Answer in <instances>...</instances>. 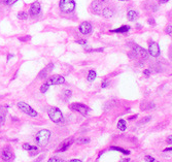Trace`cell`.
I'll return each mask as SVG.
<instances>
[{
    "instance_id": "obj_1",
    "label": "cell",
    "mask_w": 172,
    "mask_h": 162,
    "mask_svg": "<svg viewBox=\"0 0 172 162\" xmlns=\"http://www.w3.org/2000/svg\"><path fill=\"white\" fill-rule=\"evenodd\" d=\"M51 137V131L47 129H42L39 132L36 134L35 136V142L38 146H44L47 145Z\"/></svg>"
},
{
    "instance_id": "obj_2",
    "label": "cell",
    "mask_w": 172,
    "mask_h": 162,
    "mask_svg": "<svg viewBox=\"0 0 172 162\" xmlns=\"http://www.w3.org/2000/svg\"><path fill=\"white\" fill-rule=\"evenodd\" d=\"M59 6L63 13L69 14L75 10V2L74 0H60Z\"/></svg>"
},
{
    "instance_id": "obj_3",
    "label": "cell",
    "mask_w": 172,
    "mask_h": 162,
    "mask_svg": "<svg viewBox=\"0 0 172 162\" xmlns=\"http://www.w3.org/2000/svg\"><path fill=\"white\" fill-rule=\"evenodd\" d=\"M49 117L54 123H60L63 120V114L58 107H51L49 110Z\"/></svg>"
},
{
    "instance_id": "obj_4",
    "label": "cell",
    "mask_w": 172,
    "mask_h": 162,
    "mask_svg": "<svg viewBox=\"0 0 172 162\" xmlns=\"http://www.w3.org/2000/svg\"><path fill=\"white\" fill-rule=\"evenodd\" d=\"M17 106H18V107H19V109H20L21 110H22L23 113H25L26 115H28V116H30V117H33V118L37 116V113H36V110H33L32 107L30 106L29 104H27L26 102L20 101V102H18Z\"/></svg>"
},
{
    "instance_id": "obj_5",
    "label": "cell",
    "mask_w": 172,
    "mask_h": 162,
    "mask_svg": "<svg viewBox=\"0 0 172 162\" xmlns=\"http://www.w3.org/2000/svg\"><path fill=\"white\" fill-rule=\"evenodd\" d=\"M65 83V79L64 77L60 76V74H55V76L50 77L49 79L47 80L46 84L49 86H53V85H62V84Z\"/></svg>"
},
{
    "instance_id": "obj_6",
    "label": "cell",
    "mask_w": 172,
    "mask_h": 162,
    "mask_svg": "<svg viewBox=\"0 0 172 162\" xmlns=\"http://www.w3.org/2000/svg\"><path fill=\"white\" fill-rule=\"evenodd\" d=\"M70 109L72 110H75V112L80 113L81 115H87L89 112L88 106H86L83 103H72L70 104Z\"/></svg>"
},
{
    "instance_id": "obj_7",
    "label": "cell",
    "mask_w": 172,
    "mask_h": 162,
    "mask_svg": "<svg viewBox=\"0 0 172 162\" xmlns=\"http://www.w3.org/2000/svg\"><path fill=\"white\" fill-rule=\"evenodd\" d=\"M160 47L157 43H150L149 47V54L153 57H158L160 55Z\"/></svg>"
},
{
    "instance_id": "obj_8",
    "label": "cell",
    "mask_w": 172,
    "mask_h": 162,
    "mask_svg": "<svg viewBox=\"0 0 172 162\" xmlns=\"http://www.w3.org/2000/svg\"><path fill=\"white\" fill-rule=\"evenodd\" d=\"M40 11H41L40 3L37 1L33 2V3L31 4V6H30V15H31L32 17H36L40 14Z\"/></svg>"
},
{
    "instance_id": "obj_9",
    "label": "cell",
    "mask_w": 172,
    "mask_h": 162,
    "mask_svg": "<svg viewBox=\"0 0 172 162\" xmlns=\"http://www.w3.org/2000/svg\"><path fill=\"white\" fill-rule=\"evenodd\" d=\"M80 31L83 34H89L92 31V25L89 22H84L80 25Z\"/></svg>"
},
{
    "instance_id": "obj_10",
    "label": "cell",
    "mask_w": 172,
    "mask_h": 162,
    "mask_svg": "<svg viewBox=\"0 0 172 162\" xmlns=\"http://www.w3.org/2000/svg\"><path fill=\"white\" fill-rule=\"evenodd\" d=\"M134 52H135V54H136V55L142 57V58H144V59L149 57V52L144 50L143 48L139 47V46H135L134 47Z\"/></svg>"
},
{
    "instance_id": "obj_11",
    "label": "cell",
    "mask_w": 172,
    "mask_h": 162,
    "mask_svg": "<svg viewBox=\"0 0 172 162\" xmlns=\"http://www.w3.org/2000/svg\"><path fill=\"white\" fill-rule=\"evenodd\" d=\"M2 159L4 161H8L10 160L11 157H13V151L10 148H5L3 151H2V155H1Z\"/></svg>"
},
{
    "instance_id": "obj_12",
    "label": "cell",
    "mask_w": 172,
    "mask_h": 162,
    "mask_svg": "<svg viewBox=\"0 0 172 162\" xmlns=\"http://www.w3.org/2000/svg\"><path fill=\"white\" fill-rule=\"evenodd\" d=\"M7 106H0V126L3 125L5 122V118H6V110H7Z\"/></svg>"
},
{
    "instance_id": "obj_13",
    "label": "cell",
    "mask_w": 172,
    "mask_h": 162,
    "mask_svg": "<svg viewBox=\"0 0 172 162\" xmlns=\"http://www.w3.org/2000/svg\"><path fill=\"white\" fill-rule=\"evenodd\" d=\"M129 30H130V26H122V27H120V28L110 30V31L114 32V33H126V32H128Z\"/></svg>"
},
{
    "instance_id": "obj_14",
    "label": "cell",
    "mask_w": 172,
    "mask_h": 162,
    "mask_svg": "<svg viewBox=\"0 0 172 162\" xmlns=\"http://www.w3.org/2000/svg\"><path fill=\"white\" fill-rule=\"evenodd\" d=\"M53 67H54V64H53V63H50V64L47 65V66L46 68H44V69H42V70H41V73H39V77H46L47 74L50 73V70L52 69Z\"/></svg>"
},
{
    "instance_id": "obj_15",
    "label": "cell",
    "mask_w": 172,
    "mask_h": 162,
    "mask_svg": "<svg viewBox=\"0 0 172 162\" xmlns=\"http://www.w3.org/2000/svg\"><path fill=\"white\" fill-rule=\"evenodd\" d=\"M100 14L105 18H111L113 16V10H111L110 8H104V10H101Z\"/></svg>"
},
{
    "instance_id": "obj_16",
    "label": "cell",
    "mask_w": 172,
    "mask_h": 162,
    "mask_svg": "<svg viewBox=\"0 0 172 162\" xmlns=\"http://www.w3.org/2000/svg\"><path fill=\"white\" fill-rule=\"evenodd\" d=\"M127 17H128L129 21H135L138 19V14L135 10H130L127 14Z\"/></svg>"
},
{
    "instance_id": "obj_17",
    "label": "cell",
    "mask_w": 172,
    "mask_h": 162,
    "mask_svg": "<svg viewBox=\"0 0 172 162\" xmlns=\"http://www.w3.org/2000/svg\"><path fill=\"white\" fill-rule=\"evenodd\" d=\"M92 7H93V10H94L95 13H97V14H100V13H101V5H100V2H98V1L93 2V3H92Z\"/></svg>"
},
{
    "instance_id": "obj_18",
    "label": "cell",
    "mask_w": 172,
    "mask_h": 162,
    "mask_svg": "<svg viewBox=\"0 0 172 162\" xmlns=\"http://www.w3.org/2000/svg\"><path fill=\"white\" fill-rule=\"evenodd\" d=\"M96 77H97V73H96V71L95 70H90L89 71V74H88V81L89 82H93L95 79H96Z\"/></svg>"
},
{
    "instance_id": "obj_19",
    "label": "cell",
    "mask_w": 172,
    "mask_h": 162,
    "mask_svg": "<svg viewBox=\"0 0 172 162\" xmlns=\"http://www.w3.org/2000/svg\"><path fill=\"white\" fill-rule=\"evenodd\" d=\"M117 128L120 129V130H126V128H127V125H126V121L125 120H120L119 123H117Z\"/></svg>"
},
{
    "instance_id": "obj_20",
    "label": "cell",
    "mask_w": 172,
    "mask_h": 162,
    "mask_svg": "<svg viewBox=\"0 0 172 162\" xmlns=\"http://www.w3.org/2000/svg\"><path fill=\"white\" fill-rule=\"evenodd\" d=\"M90 143V139H87V137H80L76 140L77 145H86V143Z\"/></svg>"
},
{
    "instance_id": "obj_21",
    "label": "cell",
    "mask_w": 172,
    "mask_h": 162,
    "mask_svg": "<svg viewBox=\"0 0 172 162\" xmlns=\"http://www.w3.org/2000/svg\"><path fill=\"white\" fill-rule=\"evenodd\" d=\"M71 143H72V140H69V142L65 143L64 145H63V147H61V148L58 150V152H64V151H66V150L69 148V146H70Z\"/></svg>"
},
{
    "instance_id": "obj_22",
    "label": "cell",
    "mask_w": 172,
    "mask_h": 162,
    "mask_svg": "<svg viewBox=\"0 0 172 162\" xmlns=\"http://www.w3.org/2000/svg\"><path fill=\"white\" fill-rule=\"evenodd\" d=\"M110 150H114V151H119V152H122L123 154L125 155H128L130 154V152L127 151V150H124L123 148H119V147H113V148H110Z\"/></svg>"
},
{
    "instance_id": "obj_23",
    "label": "cell",
    "mask_w": 172,
    "mask_h": 162,
    "mask_svg": "<svg viewBox=\"0 0 172 162\" xmlns=\"http://www.w3.org/2000/svg\"><path fill=\"white\" fill-rule=\"evenodd\" d=\"M23 149L26 150V151H32V150H36L37 148H36L35 146L29 145V143H24V145H23Z\"/></svg>"
},
{
    "instance_id": "obj_24",
    "label": "cell",
    "mask_w": 172,
    "mask_h": 162,
    "mask_svg": "<svg viewBox=\"0 0 172 162\" xmlns=\"http://www.w3.org/2000/svg\"><path fill=\"white\" fill-rule=\"evenodd\" d=\"M18 19L27 20L28 19V14H27L26 11H21V13H19V15H18Z\"/></svg>"
},
{
    "instance_id": "obj_25",
    "label": "cell",
    "mask_w": 172,
    "mask_h": 162,
    "mask_svg": "<svg viewBox=\"0 0 172 162\" xmlns=\"http://www.w3.org/2000/svg\"><path fill=\"white\" fill-rule=\"evenodd\" d=\"M49 85H47L46 83L43 84V85H42L41 87H40V91H41V93H46L47 91V89H49Z\"/></svg>"
},
{
    "instance_id": "obj_26",
    "label": "cell",
    "mask_w": 172,
    "mask_h": 162,
    "mask_svg": "<svg viewBox=\"0 0 172 162\" xmlns=\"http://www.w3.org/2000/svg\"><path fill=\"white\" fill-rule=\"evenodd\" d=\"M3 1H4V3H5V4H7V5H11V4L16 3V2L18 1V0H3Z\"/></svg>"
},
{
    "instance_id": "obj_27",
    "label": "cell",
    "mask_w": 172,
    "mask_h": 162,
    "mask_svg": "<svg viewBox=\"0 0 172 162\" xmlns=\"http://www.w3.org/2000/svg\"><path fill=\"white\" fill-rule=\"evenodd\" d=\"M64 94H65V96H66V99H68V98L71 97L72 92L70 91V90H66V91L64 92Z\"/></svg>"
},
{
    "instance_id": "obj_28",
    "label": "cell",
    "mask_w": 172,
    "mask_h": 162,
    "mask_svg": "<svg viewBox=\"0 0 172 162\" xmlns=\"http://www.w3.org/2000/svg\"><path fill=\"white\" fill-rule=\"evenodd\" d=\"M56 161L57 162H62L63 160H62V159H60V158H57V157H52L49 160V162H56Z\"/></svg>"
},
{
    "instance_id": "obj_29",
    "label": "cell",
    "mask_w": 172,
    "mask_h": 162,
    "mask_svg": "<svg viewBox=\"0 0 172 162\" xmlns=\"http://www.w3.org/2000/svg\"><path fill=\"white\" fill-rule=\"evenodd\" d=\"M145 160L149 161V162H153V161H155V158L152 157V156H145Z\"/></svg>"
},
{
    "instance_id": "obj_30",
    "label": "cell",
    "mask_w": 172,
    "mask_h": 162,
    "mask_svg": "<svg viewBox=\"0 0 172 162\" xmlns=\"http://www.w3.org/2000/svg\"><path fill=\"white\" fill-rule=\"evenodd\" d=\"M166 32H167V33L171 36V25H169L167 28H166Z\"/></svg>"
},
{
    "instance_id": "obj_31",
    "label": "cell",
    "mask_w": 172,
    "mask_h": 162,
    "mask_svg": "<svg viewBox=\"0 0 172 162\" xmlns=\"http://www.w3.org/2000/svg\"><path fill=\"white\" fill-rule=\"evenodd\" d=\"M30 38H31L30 36H26V37H19V39L22 40V41H26V40H29Z\"/></svg>"
},
{
    "instance_id": "obj_32",
    "label": "cell",
    "mask_w": 172,
    "mask_h": 162,
    "mask_svg": "<svg viewBox=\"0 0 172 162\" xmlns=\"http://www.w3.org/2000/svg\"><path fill=\"white\" fill-rule=\"evenodd\" d=\"M150 119H152L150 117H146V118H144V119L141 120L140 123H146V122H149V120H150Z\"/></svg>"
},
{
    "instance_id": "obj_33",
    "label": "cell",
    "mask_w": 172,
    "mask_h": 162,
    "mask_svg": "<svg viewBox=\"0 0 172 162\" xmlns=\"http://www.w3.org/2000/svg\"><path fill=\"white\" fill-rule=\"evenodd\" d=\"M77 44H84V46H86L87 41H86V40H83V39H80V40H77Z\"/></svg>"
},
{
    "instance_id": "obj_34",
    "label": "cell",
    "mask_w": 172,
    "mask_h": 162,
    "mask_svg": "<svg viewBox=\"0 0 172 162\" xmlns=\"http://www.w3.org/2000/svg\"><path fill=\"white\" fill-rule=\"evenodd\" d=\"M101 86H102V88H106V87L108 86V83L106 82V81H104V82L101 84Z\"/></svg>"
},
{
    "instance_id": "obj_35",
    "label": "cell",
    "mask_w": 172,
    "mask_h": 162,
    "mask_svg": "<svg viewBox=\"0 0 172 162\" xmlns=\"http://www.w3.org/2000/svg\"><path fill=\"white\" fill-rule=\"evenodd\" d=\"M143 73H144V74H145V76H146V77H149V73H150V71H149V69H145V70H144V71H143Z\"/></svg>"
},
{
    "instance_id": "obj_36",
    "label": "cell",
    "mask_w": 172,
    "mask_h": 162,
    "mask_svg": "<svg viewBox=\"0 0 172 162\" xmlns=\"http://www.w3.org/2000/svg\"><path fill=\"white\" fill-rule=\"evenodd\" d=\"M137 118V115H134V116H131L130 118H129V120H133V119H136Z\"/></svg>"
},
{
    "instance_id": "obj_37",
    "label": "cell",
    "mask_w": 172,
    "mask_h": 162,
    "mask_svg": "<svg viewBox=\"0 0 172 162\" xmlns=\"http://www.w3.org/2000/svg\"><path fill=\"white\" fill-rule=\"evenodd\" d=\"M160 2H161V3H166V2H168L169 0H159Z\"/></svg>"
},
{
    "instance_id": "obj_38",
    "label": "cell",
    "mask_w": 172,
    "mask_h": 162,
    "mask_svg": "<svg viewBox=\"0 0 172 162\" xmlns=\"http://www.w3.org/2000/svg\"><path fill=\"white\" fill-rule=\"evenodd\" d=\"M167 142H168V143H169V145H171V136H169V137H168Z\"/></svg>"
},
{
    "instance_id": "obj_39",
    "label": "cell",
    "mask_w": 172,
    "mask_h": 162,
    "mask_svg": "<svg viewBox=\"0 0 172 162\" xmlns=\"http://www.w3.org/2000/svg\"><path fill=\"white\" fill-rule=\"evenodd\" d=\"M71 162H81L80 160H78V159H72Z\"/></svg>"
},
{
    "instance_id": "obj_40",
    "label": "cell",
    "mask_w": 172,
    "mask_h": 162,
    "mask_svg": "<svg viewBox=\"0 0 172 162\" xmlns=\"http://www.w3.org/2000/svg\"><path fill=\"white\" fill-rule=\"evenodd\" d=\"M149 23L153 24V25H154V24H155V21H154V20H149Z\"/></svg>"
},
{
    "instance_id": "obj_41",
    "label": "cell",
    "mask_w": 172,
    "mask_h": 162,
    "mask_svg": "<svg viewBox=\"0 0 172 162\" xmlns=\"http://www.w3.org/2000/svg\"><path fill=\"white\" fill-rule=\"evenodd\" d=\"M164 151H165V152H168V151L170 152V151H171V148H167V149H165Z\"/></svg>"
},
{
    "instance_id": "obj_42",
    "label": "cell",
    "mask_w": 172,
    "mask_h": 162,
    "mask_svg": "<svg viewBox=\"0 0 172 162\" xmlns=\"http://www.w3.org/2000/svg\"><path fill=\"white\" fill-rule=\"evenodd\" d=\"M11 57H13V55H11V54H10V55H8V57H7V59H10Z\"/></svg>"
},
{
    "instance_id": "obj_43",
    "label": "cell",
    "mask_w": 172,
    "mask_h": 162,
    "mask_svg": "<svg viewBox=\"0 0 172 162\" xmlns=\"http://www.w3.org/2000/svg\"><path fill=\"white\" fill-rule=\"evenodd\" d=\"M122 1H125V0H122Z\"/></svg>"
}]
</instances>
